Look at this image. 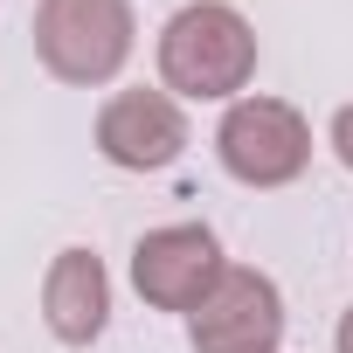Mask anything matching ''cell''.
<instances>
[{
    "mask_svg": "<svg viewBox=\"0 0 353 353\" xmlns=\"http://www.w3.org/2000/svg\"><path fill=\"white\" fill-rule=\"evenodd\" d=\"M256 77V28L229 0H188L159 28V83L194 104H236Z\"/></svg>",
    "mask_w": 353,
    "mask_h": 353,
    "instance_id": "cell-1",
    "label": "cell"
},
{
    "mask_svg": "<svg viewBox=\"0 0 353 353\" xmlns=\"http://www.w3.org/2000/svg\"><path fill=\"white\" fill-rule=\"evenodd\" d=\"M132 0H35V56L56 83L97 90L132 63Z\"/></svg>",
    "mask_w": 353,
    "mask_h": 353,
    "instance_id": "cell-2",
    "label": "cell"
},
{
    "mask_svg": "<svg viewBox=\"0 0 353 353\" xmlns=\"http://www.w3.org/2000/svg\"><path fill=\"white\" fill-rule=\"evenodd\" d=\"M215 152L243 188H291L312 166V125L284 97H236L215 125Z\"/></svg>",
    "mask_w": 353,
    "mask_h": 353,
    "instance_id": "cell-3",
    "label": "cell"
},
{
    "mask_svg": "<svg viewBox=\"0 0 353 353\" xmlns=\"http://www.w3.org/2000/svg\"><path fill=\"white\" fill-rule=\"evenodd\" d=\"M222 243L208 222H166V229H145L139 250H132V284L152 312H194L215 284H222Z\"/></svg>",
    "mask_w": 353,
    "mask_h": 353,
    "instance_id": "cell-4",
    "label": "cell"
},
{
    "mask_svg": "<svg viewBox=\"0 0 353 353\" xmlns=\"http://www.w3.org/2000/svg\"><path fill=\"white\" fill-rule=\"evenodd\" d=\"M188 339H194V353H277V339H284V291L263 270L229 263L222 284L188 312Z\"/></svg>",
    "mask_w": 353,
    "mask_h": 353,
    "instance_id": "cell-5",
    "label": "cell"
},
{
    "mask_svg": "<svg viewBox=\"0 0 353 353\" xmlns=\"http://www.w3.org/2000/svg\"><path fill=\"white\" fill-rule=\"evenodd\" d=\"M97 152L125 173H159L188 152V111L173 90H111L97 111Z\"/></svg>",
    "mask_w": 353,
    "mask_h": 353,
    "instance_id": "cell-6",
    "label": "cell"
},
{
    "mask_svg": "<svg viewBox=\"0 0 353 353\" xmlns=\"http://www.w3.org/2000/svg\"><path fill=\"white\" fill-rule=\"evenodd\" d=\"M42 319L63 346H90L111 325V277L97 263V250H56L49 277H42Z\"/></svg>",
    "mask_w": 353,
    "mask_h": 353,
    "instance_id": "cell-7",
    "label": "cell"
},
{
    "mask_svg": "<svg viewBox=\"0 0 353 353\" xmlns=\"http://www.w3.org/2000/svg\"><path fill=\"white\" fill-rule=\"evenodd\" d=\"M325 139H332V152H339V166L353 173V104H339V111H332V132H325Z\"/></svg>",
    "mask_w": 353,
    "mask_h": 353,
    "instance_id": "cell-8",
    "label": "cell"
},
{
    "mask_svg": "<svg viewBox=\"0 0 353 353\" xmlns=\"http://www.w3.org/2000/svg\"><path fill=\"white\" fill-rule=\"evenodd\" d=\"M332 346H339V353H353V305L339 312V332H332Z\"/></svg>",
    "mask_w": 353,
    "mask_h": 353,
    "instance_id": "cell-9",
    "label": "cell"
}]
</instances>
